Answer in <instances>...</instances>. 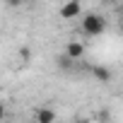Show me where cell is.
<instances>
[{"instance_id":"obj_1","label":"cell","mask_w":123,"mask_h":123,"mask_svg":"<svg viewBox=\"0 0 123 123\" xmlns=\"http://www.w3.org/2000/svg\"><path fill=\"white\" fill-rule=\"evenodd\" d=\"M80 29H82V34L97 39V36H101L106 31V19L99 12H85L82 19H80Z\"/></svg>"},{"instance_id":"obj_2","label":"cell","mask_w":123,"mask_h":123,"mask_svg":"<svg viewBox=\"0 0 123 123\" xmlns=\"http://www.w3.org/2000/svg\"><path fill=\"white\" fill-rule=\"evenodd\" d=\"M80 15H82V0H68V3H63L60 10H58V17L65 19V22H73Z\"/></svg>"},{"instance_id":"obj_3","label":"cell","mask_w":123,"mask_h":123,"mask_svg":"<svg viewBox=\"0 0 123 123\" xmlns=\"http://www.w3.org/2000/svg\"><path fill=\"white\" fill-rule=\"evenodd\" d=\"M34 123H58V113L51 106H39L34 113Z\"/></svg>"},{"instance_id":"obj_4","label":"cell","mask_w":123,"mask_h":123,"mask_svg":"<svg viewBox=\"0 0 123 123\" xmlns=\"http://www.w3.org/2000/svg\"><path fill=\"white\" fill-rule=\"evenodd\" d=\"M65 53H68L70 58L80 60V58L85 55V43H82V41H70V43L65 46Z\"/></svg>"},{"instance_id":"obj_5","label":"cell","mask_w":123,"mask_h":123,"mask_svg":"<svg viewBox=\"0 0 123 123\" xmlns=\"http://www.w3.org/2000/svg\"><path fill=\"white\" fill-rule=\"evenodd\" d=\"M92 75L99 80V82H111V70L106 65H94L92 68Z\"/></svg>"},{"instance_id":"obj_6","label":"cell","mask_w":123,"mask_h":123,"mask_svg":"<svg viewBox=\"0 0 123 123\" xmlns=\"http://www.w3.org/2000/svg\"><path fill=\"white\" fill-rule=\"evenodd\" d=\"M55 63H58L60 68H63V70H70V68L75 65V58H70V55H68V53L63 51V53L58 55V60H55Z\"/></svg>"},{"instance_id":"obj_7","label":"cell","mask_w":123,"mask_h":123,"mask_svg":"<svg viewBox=\"0 0 123 123\" xmlns=\"http://www.w3.org/2000/svg\"><path fill=\"white\" fill-rule=\"evenodd\" d=\"M7 5L10 7H17V5H22V0H7Z\"/></svg>"}]
</instances>
